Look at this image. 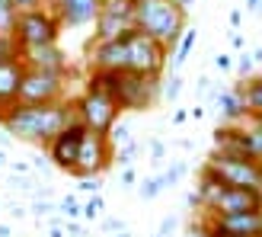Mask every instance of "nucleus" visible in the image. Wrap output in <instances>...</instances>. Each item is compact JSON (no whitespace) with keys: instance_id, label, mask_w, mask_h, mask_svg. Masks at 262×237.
<instances>
[{"instance_id":"nucleus-39","label":"nucleus","mask_w":262,"mask_h":237,"mask_svg":"<svg viewBox=\"0 0 262 237\" xmlns=\"http://www.w3.org/2000/svg\"><path fill=\"white\" fill-rule=\"evenodd\" d=\"M80 189L96 195V192H99V176H83V180H80Z\"/></svg>"},{"instance_id":"nucleus-10","label":"nucleus","mask_w":262,"mask_h":237,"mask_svg":"<svg viewBox=\"0 0 262 237\" xmlns=\"http://www.w3.org/2000/svg\"><path fill=\"white\" fill-rule=\"evenodd\" d=\"M112 164H115V144L109 141V135H93V131H86L83 141H80V154H77V164L71 170V176H77V180L102 176Z\"/></svg>"},{"instance_id":"nucleus-14","label":"nucleus","mask_w":262,"mask_h":237,"mask_svg":"<svg viewBox=\"0 0 262 237\" xmlns=\"http://www.w3.org/2000/svg\"><path fill=\"white\" fill-rule=\"evenodd\" d=\"M90 71H128V45L125 38H109V42H90Z\"/></svg>"},{"instance_id":"nucleus-1","label":"nucleus","mask_w":262,"mask_h":237,"mask_svg":"<svg viewBox=\"0 0 262 237\" xmlns=\"http://www.w3.org/2000/svg\"><path fill=\"white\" fill-rule=\"evenodd\" d=\"M74 118L77 115H74L71 100L55 103V106H26V103H16V106L0 118V128H4L10 138H16V141L45 148V144L55 138L68 122H74Z\"/></svg>"},{"instance_id":"nucleus-40","label":"nucleus","mask_w":262,"mask_h":237,"mask_svg":"<svg viewBox=\"0 0 262 237\" xmlns=\"http://www.w3.org/2000/svg\"><path fill=\"white\" fill-rule=\"evenodd\" d=\"M214 68L217 71H230L233 68V58L230 55H214Z\"/></svg>"},{"instance_id":"nucleus-5","label":"nucleus","mask_w":262,"mask_h":237,"mask_svg":"<svg viewBox=\"0 0 262 237\" xmlns=\"http://www.w3.org/2000/svg\"><path fill=\"white\" fill-rule=\"evenodd\" d=\"M71 106H74L77 122L86 131H93V135H109L112 125L122 118V109L115 106V100L99 96V93H86V90L77 100H71Z\"/></svg>"},{"instance_id":"nucleus-33","label":"nucleus","mask_w":262,"mask_h":237,"mask_svg":"<svg viewBox=\"0 0 262 237\" xmlns=\"http://www.w3.org/2000/svg\"><path fill=\"white\" fill-rule=\"evenodd\" d=\"M163 157H166L163 141H160V138H154V141H150V161H154V167H160V164H163Z\"/></svg>"},{"instance_id":"nucleus-25","label":"nucleus","mask_w":262,"mask_h":237,"mask_svg":"<svg viewBox=\"0 0 262 237\" xmlns=\"http://www.w3.org/2000/svg\"><path fill=\"white\" fill-rule=\"evenodd\" d=\"M58 212L64 221H74V218H80V202L74 199V195H64V199L58 202Z\"/></svg>"},{"instance_id":"nucleus-47","label":"nucleus","mask_w":262,"mask_h":237,"mask_svg":"<svg viewBox=\"0 0 262 237\" xmlns=\"http://www.w3.org/2000/svg\"><path fill=\"white\" fill-rule=\"evenodd\" d=\"M173 122H176V125H182V122H189V112H186V109H179V112H173Z\"/></svg>"},{"instance_id":"nucleus-51","label":"nucleus","mask_w":262,"mask_h":237,"mask_svg":"<svg viewBox=\"0 0 262 237\" xmlns=\"http://www.w3.org/2000/svg\"><path fill=\"white\" fill-rule=\"evenodd\" d=\"M250 125H253V128L259 131V135H262V115H253V118H250Z\"/></svg>"},{"instance_id":"nucleus-44","label":"nucleus","mask_w":262,"mask_h":237,"mask_svg":"<svg viewBox=\"0 0 262 237\" xmlns=\"http://www.w3.org/2000/svg\"><path fill=\"white\" fill-rule=\"evenodd\" d=\"M202 115H205V106H192V109H189V118H192V122H199Z\"/></svg>"},{"instance_id":"nucleus-41","label":"nucleus","mask_w":262,"mask_h":237,"mask_svg":"<svg viewBox=\"0 0 262 237\" xmlns=\"http://www.w3.org/2000/svg\"><path fill=\"white\" fill-rule=\"evenodd\" d=\"M173 231H176V218H163V221H160V231H157V234H160V237H169Z\"/></svg>"},{"instance_id":"nucleus-26","label":"nucleus","mask_w":262,"mask_h":237,"mask_svg":"<svg viewBox=\"0 0 262 237\" xmlns=\"http://www.w3.org/2000/svg\"><path fill=\"white\" fill-rule=\"evenodd\" d=\"M179 93H182V77H179V74H169V81H166V84H163V90H160V100L173 103Z\"/></svg>"},{"instance_id":"nucleus-50","label":"nucleus","mask_w":262,"mask_h":237,"mask_svg":"<svg viewBox=\"0 0 262 237\" xmlns=\"http://www.w3.org/2000/svg\"><path fill=\"white\" fill-rule=\"evenodd\" d=\"M246 7H250L253 13H262V0H246Z\"/></svg>"},{"instance_id":"nucleus-11","label":"nucleus","mask_w":262,"mask_h":237,"mask_svg":"<svg viewBox=\"0 0 262 237\" xmlns=\"http://www.w3.org/2000/svg\"><path fill=\"white\" fill-rule=\"evenodd\" d=\"M135 29V0H102L93 19V42H109Z\"/></svg>"},{"instance_id":"nucleus-53","label":"nucleus","mask_w":262,"mask_h":237,"mask_svg":"<svg viewBox=\"0 0 262 237\" xmlns=\"http://www.w3.org/2000/svg\"><path fill=\"white\" fill-rule=\"evenodd\" d=\"M0 237H13V231H10V225H0Z\"/></svg>"},{"instance_id":"nucleus-46","label":"nucleus","mask_w":262,"mask_h":237,"mask_svg":"<svg viewBox=\"0 0 262 237\" xmlns=\"http://www.w3.org/2000/svg\"><path fill=\"white\" fill-rule=\"evenodd\" d=\"M230 42H233V48H243V45H246V38H243L240 32H230Z\"/></svg>"},{"instance_id":"nucleus-30","label":"nucleus","mask_w":262,"mask_h":237,"mask_svg":"<svg viewBox=\"0 0 262 237\" xmlns=\"http://www.w3.org/2000/svg\"><path fill=\"white\" fill-rule=\"evenodd\" d=\"M199 221H202V228H205V237H243V234H230V231H224V228H217L211 218H205V215H199Z\"/></svg>"},{"instance_id":"nucleus-12","label":"nucleus","mask_w":262,"mask_h":237,"mask_svg":"<svg viewBox=\"0 0 262 237\" xmlns=\"http://www.w3.org/2000/svg\"><path fill=\"white\" fill-rule=\"evenodd\" d=\"M83 135H86V128L77 122V118L64 125L58 135L45 144V154H48L51 167H58V170H64V173H71L74 164H77V154H80V141H83Z\"/></svg>"},{"instance_id":"nucleus-48","label":"nucleus","mask_w":262,"mask_h":237,"mask_svg":"<svg viewBox=\"0 0 262 237\" xmlns=\"http://www.w3.org/2000/svg\"><path fill=\"white\" fill-rule=\"evenodd\" d=\"M10 215H13V218H23V215H26V208L13 202V205H10Z\"/></svg>"},{"instance_id":"nucleus-3","label":"nucleus","mask_w":262,"mask_h":237,"mask_svg":"<svg viewBox=\"0 0 262 237\" xmlns=\"http://www.w3.org/2000/svg\"><path fill=\"white\" fill-rule=\"evenodd\" d=\"M64 32V26L58 19V13L51 7H38V10H26L16 16L13 26V42L19 51L26 48H38V45H58V38Z\"/></svg>"},{"instance_id":"nucleus-20","label":"nucleus","mask_w":262,"mask_h":237,"mask_svg":"<svg viewBox=\"0 0 262 237\" xmlns=\"http://www.w3.org/2000/svg\"><path fill=\"white\" fill-rule=\"evenodd\" d=\"M243 87V103H246V112L253 115H262V74L256 77H246V81H240Z\"/></svg>"},{"instance_id":"nucleus-31","label":"nucleus","mask_w":262,"mask_h":237,"mask_svg":"<svg viewBox=\"0 0 262 237\" xmlns=\"http://www.w3.org/2000/svg\"><path fill=\"white\" fill-rule=\"evenodd\" d=\"M10 58H19V48H16V42H13L10 35H0V64L10 61Z\"/></svg>"},{"instance_id":"nucleus-35","label":"nucleus","mask_w":262,"mask_h":237,"mask_svg":"<svg viewBox=\"0 0 262 237\" xmlns=\"http://www.w3.org/2000/svg\"><path fill=\"white\" fill-rule=\"evenodd\" d=\"M32 170H35V173H48V170H51V161H48V154H38V157H32V164H29Z\"/></svg>"},{"instance_id":"nucleus-9","label":"nucleus","mask_w":262,"mask_h":237,"mask_svg":"<svg viewBox=\"0 0 262 237\" xmlns=\"http://www.w3.org/2000/svg\"><path fill=\"white\" fill-rule=\"evenodd\" d=\"M205 167L214 173V180H221L224 186H240V189H259L262 192V170L259 161H243V157H224L214 154L205 161Z\"/></svg>"},{"instance_id":"nucleus-13","label":"nucleus","mask_w":262,"mask_h":237,"mask_svg":"<svg viewBox=\"0 0 262 237\" xmlns=\"http://www.w3.org/2000/svg\"><path fill=\"white\" fill-rule=\"evenodd\" d=\"M19 61L32 71H48V74H58V77H71V58L61 45L26 48V51H19Z\"/></svg>"},{"instance_id":"nucleus-28","label":"nucleus","mask_w":262,"mask_h":237,"mask_svg":"<svg viewBox=\"0 0 262 237\" xmlns=\"http://www.w3.org/2000/svg\"><path fill=\"white\" fill-rule=\"evenodd\" d=\"M160 192H163V186H160V180H157V176H147V180L141 183V189H138V195H141L144 202L157 199V195H160Z\"/></svg>"},{"instance_id":"nucleus-24","label":"nucleus","mask_w":262,"mask_h":237,"mask_svg":"<svg viewBox=\"0 0 262 237\" xmlns=\"http://www.w3.org/2000/svg\"><path fill=\"white\" fill-rule=\"evenodd\" d=\"M138 151H141L138 141L119 144V148H115V164H119V167H131V164H135V154H138Z\"/></svg>"},{"instance_id":"nucleus-21","label":"nucleus","mask_w":262,"mask_h":237,"mask_svg":"<svg viewBox=\"0 0 262 237\" xmlns=\"http://www.w3.org/2000/svg\"><path fill=\"white\" fill-rule=\"evenodd\" d=\"M195 38H199V29H189V26H186V32H182V38H179L176 48H173V55H169V58H173V74L189 61L192 48H195Z\"/></svg>"},{"instance_id":"nucleus-6","label":"nucleus","mask_w":262,"mask_h":237,"mask_svg":"<svg viewBox=\"0 0 262 237\" xmlns=\"http://www.w3.org/2000/svg\"><path fill=\"white\" fill-rule=\"evenodd\" d=\"M214 154L243 157V161H262V135L250 125H217L214 128Z\"/></svg>"},{"instance_id":"nucleus-52","label":"nucleus","mask_w":262,"mask_h":237,"mask_svg":"<svg viewBox=\"0 0 262 237\" xmlns=\"http://www.w3.org/2000/svg\"><path fill=\"white\" fill-rule=\"evenodd\" d=\"M48 237H64V228L61 225H51V234Z\"/></svg>"},{"instance_id":"nucleus-45","label":"nucleus","mask_w":262,"mask_h":237,"mask_svg":"<svg viewBox=\"0 0 262 237\" xmlns=\"http://www.w3.org/2000/svg\"><path fill=\"white\" fill-rule=\"evenodd\" d=\"M240 23H243V10H233V13H230V26H233V29H237Z\"/></svg>"},{"instance_id":"nucleus-54","label":"nucleus","mask_w":262,"mask_h":237,"mask_svg":"<svg viewBox=\"0 0 262 237\" xmlns=\"http://www.w3.org/2000/svg\"><path fill=\"white\" fill-rule=\"evenodd\" d=\"M253 61H256V64H262V48H256V51H253Z\"/></svg>"},{"instance_id":"nucleus-2","label":"nucleus","mask_w":262,"mask_h":237,"mask_svg":"<svg viewBox=\"0 0 262 237\" xmlns=\"http://www.w3.org/2000/svg\"><path fill=\"white\" fill-rule=\"evenodd\" d=\"M189 26V13L179 10L173 0H135V29L157 38L169 55Z\"/></svg>"},{"instance_id":"nucleus-37","label":"nucleus","mask_w":262,"mask_h":237,"mask_svg":"<svg viewBox=\"0 0 262 237\" xmlns=\"http://www.w3.org/2000/svg\"><path fill=\"white\" fill-rule=\"evenodd\" d=\"M102 231L122 234V231H128V228H125V221H122V218H106V221H102Z\"/></svg>"},{"instance_id":"nucleus-43","label":"nucleus","mask_w":262,"mask_h":237,"mask_svg":"<svg viewBox=\"0 0 262 237\" xmlns=\"http://www.w3.org/2000/svg\"><path fill=\"white\" fill-rule=\"evenodd\" d=\"M195 90H199V96L211 93V77H199V84H195Z\"/></svg>"},{"instance_id":"nucleus-42","label":"nucleus","mask_w":262,"mask_h":237,"mask_svg":"<svg viewBox=\"0 0 262 237\" xmlns=\"http://www.w3.org/2000/svg\"><path fill=\"white\" fill-rule=\"evenodd\" d=\"M64 234H71V237H86L83 228L77 225V221H64Z\"/></svg>"},{"instance_id":"nucleus-16","label":"nucleus","mask_w":262,"mask_h":237,"mask_svg":"<svg viewBox=\"0 0 262 237\" xmlns=\"http://www.w3.org/2000/svg\"><path fill=\"white\" fill-rule=\"evenodd\" d=\"M26 64L19 58H10L0 64V118L19 103V84H23Z\"/></svg>"},{"instance_id":"nucleus-58","label":"nucleus","mask_w":262,"mask_h":237,"mask_svg":"<svg viewBox=\"0 0 262 237\" xmlns=\"http://www.w3.org/2000/svg\"><path fill=\"white\" fill-rule=\"evenodd\" d=\"M154 237H160V234H154Z\"/></svg>"},{"instance_id":"nucleus-19","label":"nucleus","mask_w":262,"mask_h":237,"mask_svg":"<svg viewBox=\"0 0 262 237\" xmlns=\"http://www.w3.org/2000/svg\"><path fill=\"white\" fill-rule=\"evenodd\" d=\"M125 74V71H122ZM122 74H115V71H90L86 74V93H99V96H109L115 100V93H119V81H122Z\"/></svg>"},{"instance_id":"nucleus-57","label":"nucleus","mask_w":262,"mask_h":237,"mask_svg":"<svg viewBox=\"0 0 262 237\" xmlns=\"http://www.w3.org/2000/svg\"><path fill=\"white\" fill-rule=\"evenodd\" d=\"M259 170H262V161H259Z\"/></svg>"},{"instance_id":"nucleus-27","label":"nucleus","mask_w":262,"mask_h":237,"mask_svg":"<svg viewBox=\"0 0 262 237\" xmlns=\"http://www.w3.org/2000/svg\"><path fill=\"white\" fill-rule=\"evenodd\" d=\"M102 208H106V202H102V195L96 192V195H93V199H90L86 205H80V215H83L86 221H96V218L102 215Z\"/></svg>"},{"instance_id":"nucleus-17","label":"nucleus","mask_w":262,"mask_h":237,"mask_svg":"<svg viewBox=\"0 0 262 237\" xmlns=\"http://www.w3.org/2000/svg\"><path fill=\"white\" fill-rule=\"evenodd\" d=\"M214 106H217V125H240V122H250V112H246L243 87H240V84H233L230 90H217Z\"/></svg>"},{"instance_id":"nucleus-56","label":"nucleus","mask_w":262,"mask_h":237,"mask_svg":"<svg viewBox=\"0 0 262 237\" xmlns=\"http://www.w3.org/2000/svg\"><path fill=\"white\" fill-rule=\"evenodd\" d=\"M115 237H131V234H128V231H122V234H115Z\"/></svg>"},{"instance_id":"nucleus-49","label":"nucleus","mask_w":262,"mask_h":237,"mask_svg":"<svg viewBox=\"0 0 262 237\" xmlns=\"http://www.w3.org/2000/svg\"><path fill=\"white\" fill-rule=\"evenodd\" d=\"M173 4H176L179 10H186V13H189V10L195 7V0H173Z\"/></svg>"},{"instance_id":"nucleus-22","label":"nucleus","mask_w":262,"mask_h":237,"mask_svg":"<svg viewBox=\"0 0 262 237\" xmlns=\"http://www.w3.org/2000/svg\"><path fill=\"white\" fill-rule=\"evenodd\" d=\"M16 7L13 0H0V35H10L13 38V26H16Z\"/></svg>"},{"instance_id":"nucleus-32","label":"nucleus","mask_w":262,"mask_h":237,"mask_svg":"<svg viewBox=\"0 0 262 237\" xmlns=\"http://www.w3.org/2000/svg\"><path fill=\"white\" fill-rule=\"evenodd\" d=\"M253 68H256V61L250 51H243V55L237 58V74H240V81H246V77H253Z\"/></svg>"},{"instance_id":"nucleus-23","label":"nucleus","mask_w":262,"mask_h":237,"mask_svg":"<svg viewBox=\"0 0 262 237\" xmlns=\"http://www.w3.org/2000/svg\"><path fill=\"white\" fill-rule=\"evenodd\" d=\"M186 164H182V161H176V164H169V170H163V173H157V180H160V186L163 189H169V186H176V183L182 180V176H186Z\"/></svg>"},{"instance_id":"nucleus-29","label":"nucleus","mask_w":262,"mask_h":237,"mask_svg":"<svg viewBox=\"0 0 262 237\" xmlns=\"http://www.w3.org/2000/svg\"><path fill=\"white\" fill-rule=\"evenodd\" d=\"M109 141L119 148V144H128L131 141V125H125V122H115L112 125V131H109Z\"/></svg>"},{"instance_id":"nucleus-7","label":"nucleus","mask_w":262,"mask_h":237,"mask_svg":"<svg viewBox=\"0 0 262 237\" xmlns=\"http://www.w3.org/2000/svg\"><path fill=\"white\" fill-rule=\"evenodd\" d=\"M64 100H68V77L26 68L19 84V103H26V106H55Z\"/></svg>"},{"instance_id":"nucleus-55","label":"nucleus","mask_w":262,"mask_h":237,"mask_svg":"<svg viewBox=\"0 0 262 237\" xmlns=\"http://www.w3.org/2000/svg\"><path fill=\"white\" fill-rule=\"evenodd\" d=\"M0 167H7V151L0 148Z\"/></svg>"},{"instance_id":"nucleus-4","label":"nucleus","mask_w":262,"mask_h":237,"mask_svg":"<svg viewBox=\"0 0 262 237\" xmlns=\"http://www.w3.org/2000/svg\"><path fill=\"white\" fill-rule=\"evenodd\" d=\"M122 38L128 45V71L141 74V77H157V81H160L166 64H169V51L157 42V38L144 35L138 29H128Z\"/></svg>"},{"instance_id":"nucleus-15","label":"nucleus","mask_w":262,"mask_h":237,"mask_svg":"<svg viewBox=\"0 0 262 237\" xmlns=\"http://www.w3.org/2000/svg\"><path fill=\"white\" fill-rule=\"evenodd\" d=\"M99 4L102 0H48L45 7H51L58 13L64 29H83V26H93Z\"/></svg>"},{"instance_id":"nucleus-8","label":"nucleus","mask_w":262,"mask_h":237,"mask_svg":"<svg viewBox=\"0 0 262 237\" xmlns=\"http://www.w3.org/2000/svg\"><path fill=\"white\" fill-rule=\"evenodd\" d=\"M160 90H163V81H157V77H141V74L125 71L119 81V93H115V106L122 112L154 109L160 103Z\"/></svg>"},{"instance_id":"nucleus-34","label":"nucleus","mask_w":262,"mask_h":237,"mask_svg":"<svg viewBox=\"0 0 262 237\" xmlns=\"http://www.w3.org/2000/svg\"><path fill=\"white\" fill-rule=\"evenodd\" d=\"M32 212H35L38 218H45V215H51V212H58V205L48 202V199H35V202H32Z\"/></svg>"},{"instance_id":"nucleus-18","label":"nucleus","mask_w":262,"mask_h":237,"mask_svg":"<svg viewBox=\"0 0 262 237\" xmlns=\"http://www.w3.org/2000/svg\"><path fill=\"white\" fill-rule=\"evenodd\" d=\"M202 215V212H199ZM211 218V215H205ZM217 228H224L230 234H243V237H262V212H233V215H217L211 218Z\"/></svg>"},{"instance_id":"nucleus-36","label":"nucleus","mask_w":262,"mask_h":237,"mask_svg":"<svg viewBox=\"0 0 262 237\" xmlns=\"http://www.w3.org/2000/svg\"><path fill=\"white\" fill-rule=\"evenodd\" d=\"M48 0H13V7H16V13H26V10H38L45 7Z\"/></svg>"},{"instance_id":"nucleus-38","label":"nucleus","mask_w":262,"mask_h":237,"mask_svg":"<svg viewBox=\"0 0 262 237\" xmlns=\"http://www.w3.org/2000/svg\"><path fill=\"white\" fill-rule=\"evenodd\" d=\"M138 183V173H135V167H122V186L125 189H131Z\"/></svg>"}]
</instances>
